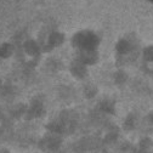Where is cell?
<instances>
[{
    "mask_svg": "<svg viewBox=\"0 0 153 153\" xmlns=\"http://www.w3.org/2000/svg\"><path fill=\"white\" fill-rule=\"evenodd\" d=\"M137 148L143 152H153V140L151 137H142L137 142Z\"/></svg>",
    "mask_w": 153,
    "mask_h": 153,
    "instance_id": "1",
    "label": "cell"
}]
</instances>
